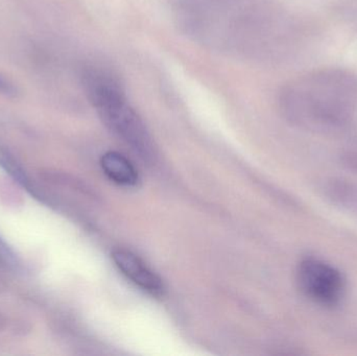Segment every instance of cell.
I'll use <instances>...</instances> for the list:
<instances>
[{"instance_id":"obj_1","label":"cell","mask_w":357,"mask_h":356,"mask_svg":"<svg viewBox=\"0 0 357 356\" xmlns=\"http://www.w3.org/2000/svg\"><path fill=\"white\" fill-rule=\"evenodd\" d=\"M260 0H178V23L189 36L237 56L261 54L268 43L272 15Z\"/></svg>"},{"instance_id":"obj_2","label":"cell","mask_w":357,"mask_h":356,"mask_svg":"<svg viewBox=\"0 0 357 356\" xmlns=\"http://www.w3.org/2000/svg\"><path fill=\"white\" fill-rule=\"evenodd\" d=\"M283 115L308 131H341L357 115V73L327 67L291 79L279 93Z\"/></svg>"},{"instance_id":"obj_3","label":"cell","mask_w":357,"mask_h":356,"mask_svg":"<svg viewBox=\"0 0 357 356\" xmlns=\"http://www.w3.org/2000/svg\"><path fill=\"white\" fill-rule=\"evenodd\" d=\"M90 102L110 131L144 160L155 157V146L142 117L132 108L119 75L106 67H92L84 75Z\"/></svg>"},{"instance_id":"obj_4","label":"cell","mask_w":357,"mask_h":356,"mask_svg":"<svg viewBox=\"0 0 357 356\" xmlns=\"http://www.w3.org/2000/svg\"><path fill=\"white\" fill-rule=\"evenodd\" d=\"M297 284L304 296L326 307L339 305L347 288L345 277L337 268L314 257H307L298 265Z\"/></svg>"},{"instance_id":"obj_5","label":"cell","mask_w":357,"mask_h":356,"mask_svg":"<svg viewBox=\"0 0 357 356\" xmlns=\"http://www.w3.org/2000/svg\"><path fill=\"white\" fill-rule=\"evenodd\" d=\"M113 261L119 271L138 288L153 296H162L165 286L162 280L133 253L127 250H116L112 254Z\"/></svg>"},{"instance_id":"obj_6","label":"cell","mask_w":357,"mask_h":356,"mask_svg":"<svg viewBox=\"0 0 357 356\" xmlns=\"http://www.w3.org/2000/svg\"><path fill=\"white\" fill-rule=\"evenodd\" d=\"M102 171L109 179L123 186H134L138 182V173L129 159L117 152H108L100 160Z\"/></svg>"},{"instance_id":"obj_7","label":"cell","mask_w":357,"mask_h":356,"mask_svg":"<svg viewBox=\"0 0 357 356\" xmlns=\"http://www.w3.org/2000/svg\"><path fill=\"white\" fill-rule=\"evenodd\" d=\"M0 92L6 94V95H13V94H15L14 88H13L10 84L6 83L1 77H0Z\"/></svg>"},{"instance_id":"obj_8","label":"cell","mask_w":357,"mask_h":356,"mask_svg":"<svg viewBox=\"0 0 357 356\" xmlns=\"http://www.w3.org/2000/svg\"><path fill=\"white\" fill-rule=\"evenodd\" d=\"M347 157L350 160V163H351L352 165H354V167H356L357 169V142L354 146H352Z\"/></svg>"}]
</instances>
